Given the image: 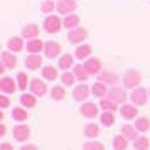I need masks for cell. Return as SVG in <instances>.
Wrapping results in <instances>:
<instances>
[{
	"label": "cell",
	"mask_w": 150,
	"mask_h": 150,
	"mask_svg": "<svg viewBox=\"0 0 150 150\" xmlns=\"http://www.w3.org/2000/svg\"><path fill=\"white\" fill-rule=\"evenodd\" d=\"M44 29L47 30L49 34H54V32H57V30L61 29V21H59V17H56V15L47 17V19L44 21Z\"/></svg>",
	"instance_id": "obj_1"
},
{
	"label": "cell",
	"mask_w": 150,
	"mask_h": 150,
	"mask_svg": "<svg viewBox=\"0 0 150 150\" xmlns=\"http://www.w3.org/2000/svg\"><path fill=\"white\" fill-rule=\"evenodd\" d=\"M123 83H125L127 88H135L137 84L140 83V74L137 71H128V73H125V76H123Z\"/></svg>",
	"instance_id": "obj_2"
},
{
	"label": "cell",
	"mask_w": 150,
	"mask_h": 150,
	"mask_svg": "<svg viewBox=\"0 0 150 150\" xmlns=\"http://www.w3.org/2000/svg\"><path fill=\"white\" fill-rule=\"evenodd\" d=\"M68 39L73 42V44H78V42H81V41H84V39H86V30H84V29H81V27L73 29V30L68 34Z\"/></svg>",
	"instance_id": "obj_3"
},
{
	"label": "cell",
	"mask_w": 150,
	"mask_h": 150,
	"mask_svg": "<svg viewBox=\"0 0 150 150\" xmlns=\"http://www.w3.org/2000/svg\"><path fill=\"white\" fill-rule=\"evenodd\" d=\"M30 89H32V93H34V95L42 96V95H46L47 86H46V83L41 81V79H32V83H30Z\"/></svg>",
	"instance_id": "obj_4"
},
{
	"label": "cell",
	"mask_w": 150,
	"mask_h": 150,
	"mask_svg": "<svg viewBox=\"0 0 150 150\" xmlns=\"http://www.w3.org/2000/svg\"><path fill=\"white\" fill-rule=\"evenodd\" d=\"M130 98H132V101L135 103V105H143V103L147 101V91L143 88L133 89V93L130 95Z\"/></svg>",
	"instance_id": "obj_5"
},
{
	"label": "cell",
	"mask_w": 150,
	"mask_h": 150,
	"mask_svg": "<svg viewBox=\"0 0 150 150\" xmlns=\"http://www.w3.org/2000/svg\"><path fill=\"white\" fill-rule=\"evenodd\" d=\"M56 8H57L61 14H68V12H71V10L76 8V2L74 0H61V2L56 5Z\"/></svg>",
	"instance_id": "obj_6"
},
{
	"label": "cell",
	"mask_w": 150,
	"mask_h": 150,
	"mask_svg": "<svg viewBox=\"0 0 150 150\" xmlns=\"http://www.w3.org/2000/svg\"><path fill=\"white\" fill-rule=\"evenodd\" d=\"M29 133H30V130H29V127L27 125H17L14 128V135H15V138L17 140H27L29 138Z\"/></svg>",
	"instance_id": "obj_7"
},
{
	"label": "cell",
	"mask_w": 150,
	"mask_h": 150,
	"mask_svg": "<svg viewBox=\"0 0 150 150\" xmlns=\"http://www.w3.org/2000/svg\"><path fill=\"white\" fill-rule=\"evenodd\" d=\"M125 98H127V93L120 88H115V89H111V91H108V100H111V101H115V103L125 101Z\"/></svg>",
	"instance_id": "obj_8"
},
{
	"label": "cell",
	"mask_w": 150,
	"mask_h": 150,
	"mask_svg": "<svg viewBox=\"0 0 150 150\" xmlns=\"http://www.w3.org/2000/svg\"><path fill=\"white\" fill-rule=\"evenodd\" d=\"M74 100L76 101H83V100H86L89 96V88L86 86V84H79L78 88H74Z\"/></svg>",
	"instance_id": "obj_9"
},
{
	"label": "cell",
	"mask_w": 150,
	"mask_h": 150,
	"mask_svg": "<svg viewBox=\"0 0 150 150\" xmlns=\"http://www.w3.org/2000/svg\"><path fill=\"white\" fill-rule=\"evenodd\" d=\"M81 113L84 116H88V118H95L98 115V106L95 103H84L81 106Z\"/></svg>",
	"instance_id": "obj_10"
},
{
	"label": "cell",
	"mask_w": 150,
	"mask_h": 150,
	"mask_svg": "<svg viewBox=\"0 0 150 150\" xmlns=\"http://www.w3.org/2000/svg\"><path fill=\"white\" fill-rule=\"evenodd\" d=\"M84 68H86V71H88L89 74H96L101 69V62L98 61V59H88V61L84 62Z\"/></svg>",
	"instance_id": "obj_11"
},
{
	"label": "cell",
	"mask_w": 150,
	"mask_h": 150,
	"mask_svg": "<svg viewBox=\"0 0 150 150\" xmlns=\"http://www.w3.org/2000/svg\"><path fill=\"white\" fill-rule=\"evenodd\" d=\"M0 89L4 91V93H14L15 91V83L12 78H2V81H0Z\"/></svg>",
	"instance_id": "obj_12"
},
{
	"label": "cell",
	"mask_w": 150,
	"mask_h": 150,
	"mask_svg": "<svg viewBox=\"0 0 150 150\" xmlns=\"http://www.w3.org/2000/svg\"><path fill=\"white\" fill-rule=\"evenodd\" d=\"M41 64H42V57L37 54L29 56L27 59H25V66L29 69H37V68H41Z\"/></svg>",
	"instance_id": "obj_13"
},
{
	"label": "cell",
	"mask_w": 150,
	"mask_h": 150,
	"mask_svg": "<svg viewBox=\"0 0 150 150\" xmlns=\"http://www.w3.org/2000/svg\"><path fill=\"white\" fill-rule=\"evenodd\" d=\"M44 49H46V56L51 57V59L56 57V56L59 54V51H61V47H59V44H57V42H47Z\"/></svg>",
	"instance_id": "obj_14"
},
{
	"label": "cell",
	"mask_w": 150,
	"mask_h": 150,
	"mask_svg": "<svg viewBox=\"0 0 150 150\" xmlns=\"http://www.w3.org/2000/svg\"><path fill=\"white\" fill-rule=\"evenodd\" d=\"M2 61H4V64H5L7 68H15V66H17V57H15L14 54L7 52V51L2 52Z\"/></svg>",
	"instance_id": "obj_15"
},
{
	"label": "cell",
	"mask_w": 150,
	"mask_h": 150,
	"mask_svg": "<svg viewBox=\"0 0 150 150\" xmlns=\"http://www.w3.org/2000/svg\"><path fill=\"white\" fill-rule=\"evenodd\" d=\"M120 111H122V116L123 118H127V120L135 118L137 116V108L135 106H132V105H123L122 108H120Z\"/></svg>",
	"instance_id": "obj_16"
},
{
	"label": "cell",
	"mask_w": 150,
	"mask_h": 150,
	"mask_svg": "<svg viewBox=\"0 0 150 150\" xmlns=\"http://www.w3.org/2000/svg\"><path fill=\"white\" fill-rule=\"evenodd\" d=\"M37 34H39V27H37L35 24H29V25H25V27L22 29V35H24V37H27V39L35 37Z\"/></svg>",
	"instance_id": "obj_17"
},
{
	"label": "cell",
	"mask_w": 150,
	"mask_h": 150,
	"mask_svg": "<svg viewBox=\"0 0 150 150\" xmlns=\"http://www.w3.org/2000/svg\"><path fill=\"white\" fill-rule=\"evenodd\" d=\"M8 49L10 51H15V52H19V51H22V47H24V42H22L21 37H12L10 41H8Z\"/></svg>",
	"instance_id": "obj_18"
},
{
	"label": "cell",
	"mask_w": 150,
	"mask_h": 150,
	"mask_svg": "<svg viewBox=\"0 0 150 150\" xmlns=\"http://www.w3.org/2000/svg\"><path fill=\"white\" fill-rule=\"evenodd\" d=\"M133 147L137 150H147L150 147V142L147 137H138L137 140H133Z\"/></svg>",
	"instance_id": "obj_19"
},
{
	"label": "cell",
	"mask_w": 150,
	"mask_h": 150,
	"mask_svg": "<svg viewBox=\"0 0 150 150\" xmlns=\"http://www.w3.org/2000/svg\"><path fill=\"white\" fill-rule=\"evenodd\" d=\"M42 47H44V44H42V41H39V39H34V41L27 42V51L29 52H41Z\"/></svg>",
	"instance_id": "obj_20"
},
{
	"label": "cell",
	"mask_w": 150,
	"mask_h": 150,
	"mask_svg": "<svg viewBox=\"0 0 150 150\" xmlns=\"http://www.w3.org/2000/svg\"><path fill=\"white\" fill-rule=\"evenodd\" d=\"M135 127H137V130H140V132H147V130H149V127H150L149 118H145V116H140V118H137Z\"/></svg>",
	"instance_id": "obj_21"
},
{
	"label": "cell",
	"mask_w": 150,
	"mask_h": 150,
	"mask_svg": "<svg viewBox=\"0 0 150 150\" xmlns=\"http://www.w3.org/2000/svg\"><path fill=\"white\" fill-rule=\"evenodd\" d=\"M42 76H44L46 79H51V81H54L56 78H57V71H56L52 66H46V68L42 69Z\"/></svg>",
	"instance_id": "obj_22"
},
{
	"label": "cell",
	"mask_w": 150,
	"mask_h": 150,
	"mask_svg": "<svg viewBox=\"0 0 150 150\" xmlns=\"http://www.w3.org/2000/svg\"><path fill=\"white\" fill-rule=\"evenodd\" d=\"M89 54H91V47L89 46H79L76 49V57L78 59H86Z\"/></svg>",
	"instance_id": "obj_23"
},
{
	"label": "cell",
	"mask_w": 150,
	"mask_h": 150,
	"mask_svg": "<svg viewBox=\"0 0 150 150\" xmlns=\"http://www.w3.org/2000/svg\"><path fill=\"white\" fill-rule=\"evenodd\" d=\"M88 74H89V73L86 71V68H84V66H81V64L74 68V76L78 78V79H79V81H86Z\"/></svg>",
	"instance_id": "obj_24"
},
{
	"label": "cell",
	"mask_w": 150,
	"mask_h": 150,
	"mask_svg": "<svg viewBox=\"0 0 150 150\" xmlns=\"http://www.w3.org/2000/svg\"><path fill=\"white\" fill-rule=\"evenodd\" d=\"M122 133L127 138H130V140H137V132L133 127H130V125H123L122 127Z\"/></svg>",
	"instance_id": "obj_25"
},
{
	"label": "cell",
	"mask_w": 150,
	"mask_h": 150,
	"mask_svg": "<svg viewBox=\"0 0 150 150\" xmlns=\"http://www.w3.org/2000/svg\"><path fill=\"white\" fill-rule=\"evenodd\" d=\"M113 147H115V150H125L127 149V137H122V135L115 137Z\"/></svg>",
	"instance_id": "obj_26"
},
{
	"label": "cell",
	"mask_w": 150,
	"mask_h": 150,
	"mask_svg": "<svg viewBox=\"0 0 150 150\" xmlns=\"http://www.w3.org/2000/svg\"><path fill=\"white\" fill-rule=\"evenodd\" d=\"M98 133H100V128H98V125H95V123H89V125H86V128H84V135H86V137H91V138H95Z\"/></svg>",
	"instance_id": "obj_27"
},
{
	"label": "cell",
	"mask_w": 150,
	"mask_h": 150,
	"mask_svg": "<svg viewBox=\"0 0 150 150\" xmlns=\"http://www.w3.org/2000/svg\"><path fill=\"white\" fill-rule=\"evenodd\" d=\"M93 95L100 96V98H101L103 95H106V86H105V83H95V84H93Z\"/></svg>",
	"instance_id": "obj_28"
},
{
	"label": "cell",
	"mask_w": 150,
	"mask_h": 150,
	"mask_svg": "<svg viewBox=\"0 0 150 150\" xmlns=\"http://www.w3.org/2000/svg\"><path fill=\"white\" fill-rule=\"evenodd\" d=\"M78 22H79V17L74 15V14H71V15H66V19H64V25H66V27H76Z\"/></svg>",
	"instance_id": "obj_29"
},
{
	"label": "cell",
	"mask_w": 150,
	"mask_h": 150,
	"mask_svg": "<svg viewBox=\"0 0 150 150\" xmlns=\"http://www.w3.org/2000/svg\"><path fill=\"white\" fill-rule=\"evenodd\" d=\"M71 66H73V56H69V54L62 56L61 61H59V68L61 69H68V68H71Z\"/></svg>",
	"instance_id": "obj_30"
},
{
	"label": "cell",
	"mask_w": 150,
	"mask_h": 150,
	"mask_svg": "<svg viewBox=\"0 0 150 150\" xmlns=\"http://www.w3.org/2000/svg\"><path fill=\"white\" fill-rule=\"evenodd\" d=\"M64 95H66L64 88H61V86H54V88H52V100L61 101L62 98H64Z\"/></svg>",
	"instance_id": "obj_31"
},
{
	"label": "cell",
	"mask_w": 150,
	"mask_h": 150,
	"mask_svg": "<svg viewBox=\"0 0 150 150\" xmlns=\"http://www.w3.org/2000/svg\"><path fill=\"white\" fill-rule=\"evenodd\" d=\"M17 122H24V120H27V111H24L22 108H14V113H12Z\"/></svg>",
	"instance_id": "obj_32"
},
{
	"label": "cell",
	"mask_w": 150,
	"mask_h": 150,
	"mask_svg": "<svg viewBox=\"0 0 150 150\" xmlns=\"http://www.w3.org/2000/svg\"><path fill=\"white\" fill-rule=\"evenodd\" d=\"M21 103L24 105V106H27V108H32L35 105V100H34V96H30V95H22L21 96Z\"/></svg>",
	"instance_id": "obj_33"
},
{
	"label": "cell",
	"mask_w": 150,
	"mask_h": 150,
	"mask_svg": "<svg viewBox=\"0 0 150 150\" xmlns=\"http://www.w3.org/2000/svg\"><path fill=\"white\" fill-rule=\"evenodd\" d=\"M100 106H101V108H105L106 111H113V110H116V103L111 101V100H101Z\"/></svg>",
	"instance_id": "obj_34"
},
{
	"label": "cell",
	"mask_w": 150,
	"mask_h": 150,
	"mask_svg": "<svg viewBox=\"0 0 150 150\" xmlns=\"http://www.w3.org/2000/svg\"><path fill=\"white\" fill-rule=\"evenodd\" d=\"M100 81L110 83V84H115V83L118 81V78H116L115 74H111V73H105V74H101V78H100Z\"/></svg>",
	"instance_id": "obj_35"
},
{
	"label": "cell",
	"mask_w": 150,
	"mask_h": 150,
	"mask_svg": "<svg viewBox=\"0 0 150 150\" xmlns=\"http://www.w3.org/2000/svg\"><path fill=\"white\" fill-rule=\"evenodd\" d=\"M41 10L44 14H49V12H52L54 10V2H51V0H44L41 5Z\"/></svg>",
	"instance_id": "obj_36"
},
{
	"label": "cell",
	"mask_w": 150,
	"mask_h": 150,
	"mask_svg": "<svg viewBox=\"0 0 150 150\" xmlns=\"http://www.w3.org/2000/svg\"><path fill=\"white\" fill-rule=\"evenodd\" d=\"M113 122H115V118H113V115L111 113H103L101 115V123L105 125V127H110V125H113Z\"/></svg>",
	"instance_id": "obj_37"
},
{
	"label": "cell",
	"mask_w": 150,
	"mask_h": 150,
	"mask_svg": "<svg viewBox=\"0 0 150 150\" xmlns=\"http://www.w3.org/2000/svg\"><path fill=\"white\" fill-rule=\"evenodd\" d=\"M83 149L84 150H105V147H103L101 143H98V142H88V143H84Z\"/></svg>",
	"instance_id": "obj_38"
},
{
	"label": "cell",
	"mask_w": 150,
	"mask_h": 150,
	"mask_svg": "<svg viewBox=\"0 0 150 150\" xmlns=\"http://www.w3.org/2000/svg\"><path fill=\"white\" fill-rule=\"evenodd\" d=\"M17 81H19V88H21V89L27 88V76L24 74V73H19V76H17Z\"/></svg>",
	"instance_id": "obj_39"
},
{
	"label": "cell",
	"mask_w": 150,
	"mask_h": 150,
	"mask_svg": "<svg viewBox=\"0 0 150 150\" xmlns=\"http://www.w3.org/2000/svg\"><path fill=\"white\" fill-rule=\"evenodd\" d=\"M73 81H74V74H71V73H64V74H62V83H64V84L71 86Z\"/></svg>",
	"instance_id": "obj_40"
},
{
	"label": "cell",
	"mask_w": 150,
	"mask_h": 150,
	"mask_svg": "<svg viewBox=\"0 0 150 150\" xmlns=\"http://www.w3.org/2000/svg\"><path fill=\"white\" fill-rule=\"evenodd\" d=\"M0 105H2V108H7L8 106V100L5 96H0Z\"/></svg>",
	"instance_id": "obj_41"
},
{
	"label": "cell",
	"mask_w": 150,
	"mask_h": 150,
	"mask_svg": "<svg viewBox=\"0 0 150 150\" xmlns=\"http://www.w3.org/2000/svg\"><path fill=\"white\" fill-rule=\"evenodd\" d=\"M0 150H14V149H12V145H8V143H2V145H0Z\"/></svg>",
	"instance_id": "obj_42"
},
{
	"label": "cell",
	"mask_w": 150,
	"mask_h": 150,
	"mask_svg": "<svg viewBox=\"0 0 150 150\" xmlns=\"http://www.w3.org/2000/svg\"><path fill=\"white\" fill-rule=\"evenodd\" d=\"M21 150H37V147L35 145H24Z\"/></svg>",
	"instance_id": "obj_43"
}]
</instances>
